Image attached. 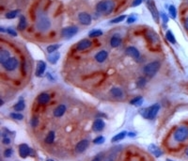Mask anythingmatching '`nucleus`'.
<instances>
[{
  "label": "nucleus",
  "instance_id": "1",
  "mask_svg": "<svg viewBox=\"0 0 188 161\" xmlns=\"http://www.w3.org/2000/svg\"><path fill=\"white\" fill-rule=\"evenodd\" d=\"M114 9H115V3L112 0H102V1H100L96 5L97 12L104 15L110 14L114 11Z\"/></svg>",
  "mask_w": 188,
  "mask_h": 161
},
{
  "label": "nucleus",
  "instance_id": "2",
  "mask_svg": "<svg viewBox=\"0 0 188 161\" xmlns=\"http://www.w3.org/2000/svg\"><path fill=\"white\" fill-rule=\"evenodd\" d=\"M159 110H160V106L158 104H154V105H152V106L149 107L148 108L142 109L140 111V113L144 118L149 119V120H154L156 117Z\"/></svg>",
  "mask_w": 188,
  "mask_h": 161
},
{
  "label": "nucleus",
  "instance_id": "3",
  "mask_svg": "<svg viewBox=\"0 0 188 161\" xmlns=\"http://www.w3.org/2000/svg\"><path fill=\"white\" fill-rule=\"evenodd\" d=\"M36 26L38 30L41 32H45L51 27V21L46 15H40L37 20Z\"/></svg>",
  "mask_w": 188,
  "mask_h": 161
},
{
  "label": "nucleus",
  "instance_id": "4",
  "mask_svg": "<svg viewBox=\"0 0 188 161\" xmlns=\"http://www.w3.org/2000/svg\"><path fill=\"white\" fill-rule=\"evenodd\" d=\"M173 137L175 138V141L179 142H183L188 138V127L185 125H182V126L178 127L175 132H174Z\"/></svg>",
  "mask_w": 188,
  "mask_h": 161
},
{
  "label": "nucleus",
  "instance_id": "5",
  "mask_svg": "<svg viewBox=\"0 0 188 161\" xmlns=\"http://www.w3.org/2000/svg\"><path fill=\"white\" fill-rule=\"evenodd\" d=\"M160 69V62L159 61H152L147 65L144 66L143 72L147 76H154Z\"/></svg>",
  "mask_w": 188,
  "mask_h": 161
},
{
  "label": "nucleus",
  "instance_id": "6",
  "mask_svg": "<svg viewBox=\"0 0 188 161\" xmlns=\"http://www.w3.org/2000/svg\"><path fill=\"white\" fill-rule=\"evenodd\" d=\"M145 3H146V6L148 7L149 11H151V16L154 18V20L155 21L156 23H159V12L157 11V8L155 6V3H154V0H144Z\"/></svg>",
  "mask_w": 188,
  "mask_h": 161
},
{
  "label": "nucleus",
  "instance_id": "7",
  "mask_svg": "<svg viewBox=\"0 0 188 161\" xmlns=\"http://www.w3.org/2000/svg\"><path fill=\"white\" fill-rule=\"evenodd\" d=\"M78 33V27L75 26H66L64 29H61V36L63 38H72L74 35H76Z\"/></svg>",
  "mask_w": 188,
  "mask_h": 161
},
{
  "label": "nucleus",
  "instance_id": "8",
  "mask_svg": "<svg viewBox=\"0 0 188 161\" xmlns=\"http://www.w3.org/2000/svg\"><path fill=\"white\" fill-rule=\"evenodd\" d=\"M18 64H19L18 59L16 58H14V57H10L3 64V67L5 68L6 71L11 72V71H14V70L18 67Z\"/></svg>",
  "mask_w": 188,
  "mask_h": 161
},
{
  "label": "nucleus",
  "instance_id": "9",
  "mask_svg": "<svg viewBox=\"0 0 188 161\" xmlns=\"http://www.w3.org/2000/svg\"><path fill=\"white\" fill-rule=\"evenodd\" d=\"M19 155L22 158H25L27 156H29L30 155H32V150L27 144L22 143L19 145Z\"/></svg>",
  "mask_w": 188,
  "mask_h": 161
},
{
  "label": "nucleus",
  "instance_id": "10",
  "mask_svg": "<svg viewBox=\"0 0 188 161\" xmlns=\"http://www.w3.org/2000/svg\"><path fill=\"white\" fill-rule=\"evenodd\" d=\"M78 20L80 24L83 26H89L92 22L91 16L88 12H80L78 14Z\"/></svg>",
  "mask_w": 188,
  "mask_h": 161
},
{
  "label": "nucleus",
  "instance_id": "11",
  "mask_svg": "<svg viewBox=\"0 0 188 161\" xmlns=\"http://www.w3.org/2000/svg\"><path fill=\"white\" fill-rule=\"evenodd\" d=\"M91 45H92L91 41H89L88 39L81 40L80 41H78V44H76V50L84 51V50H87V49H88Z\"/></svg>",
  "mask_w": 188,
  "mask_h": 161
},
{
  "label": "nucleus",
  "instance_id": "12",
  "mask_svg": "<svg viewBox=\"0 0 188 161\" xmlns=\"http://www.w3.org/2000/svg\"><path fill=\"white\" fill-rule=\"evenodd\" d=\"M125 54L129 56V57H131L132 59H135L136 60L140 58V53H139V51L134 46H128L126 48V50H125Z\"/></svg>",
  "mask_w": 188,
  "mask_h": 161
},
{
  "label": "nucleus",
  "instance_id": "13",
  "mask_svg": "<svg viewBox=\"0 0 188 161\" xmlns=\"http://www.w3.org/2000/svg\"><path fill=\"white\" fill-rule=\"evenodd\" d=\"M106 123L102 120V119H96L92 124V130L94 132H101L104 129Z\"/></svg>",
  "mask_w": 188,
  "mask_h": 161
},
{
  "label": "nucleus",
  "instance_id": "14",
  "mask_svg": "<svg viewBox=\"0 0 188 161\" xmlns=\"http://www.w3.org/2000/svg\"><path fill=\"white\" fill-rule=\"evenodd\" d=\"M89 145V141H88V139H83V141H79L77 144H76L75 146V151L77 153H83L85 152L86 149L88 147Z\"/></svg>",
  "mask_w": 188,
  "mask_h": 161
},
{
  "label": "nucleus",
  "instance_id": "15",
  "mask_svg": "<svg viewBox=\"0 0 188 161\" xmlns=\"http://www.w3.org/2000/svg\"><path fill=\"white\" fill-rule=\"evenodd\" d=\"M45 69H46V63L43 60H39L38 63H37V68H36V76H41L44 72H45Z\"/></svg>",
  "mask_w": 188,
  "mask_h": 161
},
{
  "label": "nucleus",
  "instance_id": "16",
  "mask_svg": "<svg viewBox=\"0 0 188 161\" xmlns=\"http://www.w3.org/2000/svg\"><path fill=\"white\" fill-rule=\"evenodd\" d=\"M107 57H108L107 51H106V50H101V51H99L98 53L95 55V60L97 62H99V63H102V62H104V61L106 60Z\"/></svg>",
  "mask_w": 188,
  "mask_h": 161
},
{
  "label": "nucleus",
  "instance_id": "17",
  "mask_svg": "<svg viewBox=\"0 0 188 161\" xmlns=\"http://www.w3.org/2000/svg\"><path fill=\"white\" fill-rule=\"evenodd\" d=\"M121 41H122V40H121L120 35L115 34L110 39V45L112 46L113 48H117L121 44Z\"/></svg>",
  "mask_w": 188,
  "mask_h": 161
},
{
  "label": "nucleus",
  "instance_id": "18",
  "mask_svg": "<svg viewBox=\"0 0 188 161\" xmlns=\"http://www.w3.org/2000/svg\"><path fill=\"white\" fill-rule=\"evenodd\" d=\"M37 101L40 105H46L48 102L50 101V95L48 93H41L37 97Z\"/></svg>",
  "mask_w": 188,
  "mask_h": 161
},
{
  "label": "nucleus",
  "instance_id": "19",
  "mask_svg": "<svg viewBox=\"0 0 188 161\" xmlns=\"http://www.w3.org/2000/svg\"><path fill=\"white\" fill-rule=\"evenodd\" d=\"M66 111V106L65 105H59L57 108L54 109V116L57 117V118H59L61 116H63L64 113Z\"/></svg>",
  "mask_w": 188,
  "mask_h": 161
},
{
  "label": "nucleus",
  "instance_id": "20",
  "mask_svg": "<svg viewBox=\"0 0 188 161\" xmlns=\"http://www.w3.org/2000/svg\"><path fill=\"white\" fill-rule=\"evenodd\" d=\"M146 36H147V39L151 41V44H155V43H158L159 41V38L157 36V34L152 31V30H149L146 34Z\"/></svg>",
  "mask_w": 188,
  "mask_h": 161
},
{
  "label": "nucleus",
  "instance_id": "21",
  "mask_svg": "<svg viewBox=\"0 0 188 161\" xmlns=\"http://www.w3.org/2000/svg\"><path fill=\"white\" fill-rule=\"evenodd\" d=\"M26 26H27V23H26L25 17L24 15H20V17H19V23H18V26H17L18 30H20V31L25 30Z\"/></svg>",
  "mask_w": 188,
  "mask_h": 161
},
{
  "label": "nucleus",
  "instance_id": "22",
  "mask_svg": "<svg viewBox=\"0 0 188 161\" xmlns=\"http://www.w3.org/2000/svg\"><path fill=\"white\" fill-rule=\"evenodd\" d=\"M110 93L111 95H112L113 97L115 98H121L123 96V92H122V90L120 89V88H118V87H114L110 90Z\"/></svg>",
  "mask_w": 188,
  "mask_h": 161
},
{
  "label": "nucleus",
  "instance_id": "23",
  "mask_svg": "<svg viewBox=\"0 0 188 161\" xmlns=\"http://www.w3.org/2000/svg\"><path fill=\"white\" fill-rule=\"evenodd\" d=\"M59 58H60V54L58 52H55V53H52V54H50L49 56H48L47 59L51 64H55L58 61Z\"/></svg>",
  "mask_w": 188,
  "mask_h": 161
},
{
  "label": "nucleus",
  "instance_id": "24",
  "mask_svg": "<svg viewBox=\"0 0 188 161\" xmlns=\"http://www.w3.org/2000/svg\"><path fill=\"white\" fill-rule=\"evenodd\" d=\"M149 150L152 155H154V156H156V157L161 156V155H162V151L154 144H151L150 147H149Z\"/></svg>",
  "mask_w": 188,
  "mask_h": 161
},
{
  "label": "nucleus",
  "instance_id": "25",
  "mask_svg": "<svg viewBox=\"0 0 188 161\" xmlns=\"http://www.w3.org/2000/svg\"><path fill=\"white\" fill-rule=\"evenodd\" d=\"M10 53L9 51L5 50V49H1V52H0V62L3 65L5 62L10 59Z\"/></svg>",
  "mask_w": 188,
  "mask_h": 161
},
{
  "label": "nucleus",
  "instance_id": "26",
  "mask_svg": "<svg viewBox=\"0 0 188 161\" xmlns=\"http://www.w3.org/2000/svg\"><path fill=\"white\" fill-rule=\"evenodd\" d=\"M127 134H128V133H127L126 131H121V132L119 133V134H117L116 136H114V137L112 138V139H111V141H112V142L120 141H121V139H123L125 137H126Z\"/></svg>",
  "mask_w": 188,
  "mask_h": 161
},
{
  "label": "nucleus",
  "instance_id": "27",
  "mask_svg": "<svg viewBox=\"0 0 188 161\" xmlns=\"http://www.w3.org/2000/svg\"><path fill=\"white\" fill-rule=\"evenodd\" d=\"M55 132H54V131H50V132L47 134V136L45 137L44 141H45L47 144H51V143H53L54 141H55Z\"/></svg>",
  "mask_w": 188,
  "mask_h": 161
},
{
  "label": "nucleus",
  "instance_id": "28",
  "mask_svg": "<svg viewBox=\"0 0 188 161\" xmlns=\"http://www.w3.org/2000/svg\"><path fill=\"white\" fill-rule=\"evenodd\" d=\"M142 103H143V98L141 96H136V97L134 98V99H132L130 101L131 105H134V106H136V107L141 106Z\"/></svg>",
  "mask_w": 188,
  "mask_h": 161
},
{
  "label": "nucleus",
  "instance_id": "29",
  "mask_svg": "<svg viewBox=\"0 0 188 161\" xmlns=\"http://www.w3.org/2000/svg\"><path fill=\"white\" fill-rule=\"evenodd\" d=\"M25 105L24 100H20L18 103H16L14 106H13V109L16 111H22L25 109Z\"/></svg>",
  "mask_w": 188,
  "mask_h": 161
},
{
  "label": "nucleus",
  "instance_id": "30",
  "mask_svg": "<svg viewBox=\"0 0 188 161\" xmlns=\"http://www.w3.org/2000/svg\"><path fill=\"white\" fill-rule=\"evenodd\" d=\"M166 40H168L170 44H176V39H175V36L173 35V33L170 31V30H168L166 33Z\"/></svg>",
  "mask_w": 188,
  "mask_h": 161
},
{
  "label": "nucleus",
  "instance_id": "31",
  "mask_svg": "<svg viewBox=\"0 0 188 161\" xmlns=\"http://www.w3.org/2000/svg\"><path fill=\"white\" fill-rule=\"evenodd\" d=\"M19 12H20L19 10H13V11H9V12H7V13H6L5 17H6L7 19H14V18L18 15V13H19Z\"/></svg>",
  "mask_w": 188,
  "mask_h": 161
},
{
  "label": "nucleus",
  "instance_id": "32",
  "mask_svg": "<svg viewBox=\"0 0 188 161\" xmlns=\"http://www.w3.org/2000/svg\"><path fill=\"white\" fill-rule=\"evenodd\" d=\"M102 35H103V31L101 29H93L88 33V36L90 38H97L102 36Z\"/></svg>",
  "mask_w": 188,
  "mask_h": 161
},
{
  "label": "nucleus",
  "instance_id": "33",
  "mask_svg": "<svg viewBox=\"0 0 188 161\" xmlns=\"http://www.w3.org/2000/svg\"><path fill=\"white\" fill-rule=\"evenodd\" d=\"M116 158H117V151L116 150H113L107 156L104 157L103 161H115Z\"/></svg>",
  "mask_w": 188,
  "mask_h": 161
},
{
  "label": "nucleus",
  "instance_id": "34",
  "mask_svg": "<svg viewBox=\"0 0 188 161\" xmlns=\"http://www.w3.org/2000/svg\"><path fill=\"white\" fill-rule=\"evenodd\" d=\"M169 15L172 19H175L176 16H177V10L175 8V6L174 5H170L169 7Z\"/></svg>",
  "mask_w": 188,
  "mask_h": 161
},
{
  "label": "nucleus",
  "instance_id": "35",
  "mask_svg": "<svg viewBox=\"0 0 188 161\" xmlns=\"http://www.w3.org/2000/svg\"><path fill=\"white\" fill-rule=\"evenodd\" d=\"M60 47L59 44H51L49 46H47L46 50L48 52V54H52V53H55L58 51V49Z\"/></svg>",
  "mask_w": 188,
  "mask_h": 161
},
{
  "label": "nucleus",
  "instance_id": "36",
  "mask_svg": "<svg viewBox=\"0 0 188 161\" xmlns=\"http://www.w3.org/2000/svg\"><path fill=\"white\" fill-rule=\"evenodd\" d=\"M125 18H126V15H120V16H118V17L111 20L110 24H119V23L122 22V21H124Z\"/></svg>",
  "mask_w": 188,
  "mask_h": 161
},
{
  "label": "nucleus",
  "instance_id": "37",
  "mask_svg": "<svg viewBox=\"0 0 188 161\" xmlns=\"http://www.w3.org/2000/svg\"><path fill=\"white\" fill-rule=\"evenodd\" d=\"M10 117L12 119H14V120H19V121L23 120V119H24V115L19 113V112H12V113H10Z\"/></svg>",
  "mask_w": 188,
  "mask_h": 161
},
{
  "label": "nucleus",
  "instance_id": "38",
  "mask_svg": "<svg viewBox=\"0 0 188 161\" xmlns=\"http://www.w3.org/2000/svg\"><path fill=\"white\" fill-rule=\"evenodd\" d=\"M146 83H147V80H146L145 77H139L136 82V86L138 88H143L146 85Z\"/></svg>",
  "mask_w": 188,
  "mask_h": 161
},
{
  "label": "nucleus",
  "instance_id": "39",
  "mask_svg": "<svg viewBox=\"0 0 188 161\" xmlns=\"http://www.w3.org/2000/svg\"><path fill=\"white\" fill-rule=\"evenodd\" d=\"M104 142V138L102 137V136H99V137H97L93 139V143L94 144H97V145H99V144H103Z\"/></svg>",
  "mask_w": 188,
  "mask_h": 161
},
{
  "label": "nucleus",
  "instance_id": "40",
  "mask_svg": "<svg viewBox=\"0 0 188 161\" xmlns=\"http://www.w3.org/2000/svg\"><path fill=\"white\" fill-rule=\"evenodd\" d=\"M4 156L5 157H10L13 155V149L12 148H8L4 151Z\"/></svg>",
  "mask_w": 188,
  "mask_h": 161
},
{
  "label": "nucleus",
  "instance_id": "41",
  "mask_svg": "<svg viewBox=\"0 0 188 161\" xmlns=\"http://www.w3.org/2000/svg\"><path fill=\"white\" fill-rule=\"evenodd\" d=\"M38 123H39V120H38V118H36V117H33V118L31 119V121H30V124H31V126H32V127H36L37 125H38Z\"/></svg>",
  "mask_w": 188,
  "mask_h": 161
},
{
  "label": "nucleus",
  "instance_id": "42",
  "mask_svg": "<svg viewBox=\"0 0 188 161\" xmlns=\"http://www.w3.org/2000/svg\"><path fill=\"white\" fill-rule=\"evenodd\" d=\"M103 159V153H100L91 161H102Z\"/></svg>",
  "mask_w": 188,
  "mask_h": 161
},
{
  "label": "nucleus",
  "instance_id": "43",
  "mask_svg": "<svg viewBox=\"0 0 188 161\" xmlns=\"http://www.w3.org/2000/svg\"><path fill=\"white\" fill-rule=\"evenodd\" d=\"M7 32H8V34L11 35V36H13V37H16L17 36V32L14 29H11V27H9V29H7Z\"/></svg>",
  "mask_w": 188,
  "mask_h": 161
},
{
  "label": "nucleus",
  "instance_id": "44",
  "mask_svg": "<svg viewBox=\"0 0 188 161\" xmlns=\"http://www.w3.org/2000/svg\"><path fill=\"white\" fill-rule=\"evenodd\" d=\"M161 17H162V21L165 24H166L169 22V16L166 15L165 12H161Z\"/></svg>",
  "mask_w": 188,
  "mask_h": 161
},
{
  "label": "nucleus",
  "instance_id": "45",
  "mask_svg": "<svg viewBox=\"0 0 188 161\" xmlns=\"http://www.w3.org/2000/svg\"><path fill=\"white\" fill-rule=\"evenodd\" d=\"M3 143L6 144V145H8V144L10 143V138L7 135H3Z\"/></svg>",
  "mask_w": 188,
  "mask_h": 161
},
{
  "label": "nucleus",
  "instance_id": "46",
  "mask_svg": "<svg viewBox=\"0 0 188 161\" xmlns=\"http://www.w3.org/2000/svg\"><path fill=\"white\" fill-rule=\"evenodd\" d=\"M136 21V16H130L127 19V24H133Z\"/></svg>",
  "mask_w": 188,
  "mask_h": 161
},
{
  "label": "nucleus",
  "instance_id": "47",
  "mask_svg": "<svg viewBox=\"0 0 188 161\" xmlns=\"http://www.w3.org/2000/svg\"><path fill=\"white\" fill-rule=\"evenodd\" d=\"M142 1H143V0H134L133 3H132V6H133V7H137V6H139L142 3Z\"/></svg>",
  "mask_w": 188,
  "mask_h": 161
},
{
  "label": "nucleus",
  "instance_id": "48",
  "mask_svg": "<svg viewBox=\"0 0 188 161\" xmlns=\"http://www.w3.org/2000/svg\"><path fill=\"white\" fill-rule=\"evenodd\" d=\"M184 29L188 31V17L185 18L184 22Z\"/></svg>",
  "mask_w": 188,
  "mask_h": 161
},
{
  "label": "nucleus",
  "instance_id": "49",
  "mask_svg": "<svg viewBox=\"0 0 188 161\" xmlns=\"http://www.w3.org/2000/svg\"><path fill=\"white\" fill-rule=\"evenodd\" d=\"M128 136L131 137V138H132V137H135V136H136V133H132V132H130V133H128Z\"/></svg>",
  "mask_w": 188,
  "mask_h": 161
},
{
  "label": "nucleus",
  "instance_id": "50",
  "mask_svg": "<svg viewBox=\"0 0 188 161\" xmlns=\"http://www.w3.org/2000/svg\"><path fill=\"white\" fill-rule=\"evenodd\" d=\"M1 32H7V29H5V27L1 26Z\"/></svg>",
  "mask_w": 188,
  "mask_h": 161
},
{
  "label": "nucleus",
  "instance_id": "51",
  "mask_svg": "<svg viewBox=\"0 0 188 161\" xmlns=\"http://www.w3.org/2000/svg\"><path fill=\"white\" fill-rule=\"evenodd\" d=\"M185 153H186V156H188V148L185 150Z\"/></svg>",
  "mask_w": 188,
  "mask_h": 161
},
{
  "label": "nucleus",
  "instance_id": "52",
  "mask_svg": "<svg viewBox=\"0 0 188 161\" xmlns=\"http://www.w3.org/2000/svg\"><path fill=\"white\" fill-rule=\"evenodd\" d=\"M46 161H55V160H53V159H47Z\"/></svg>",
  "mask_w": 188,
  "mask_h": 161
},
{
  "label": "nucleus",
  "instance_id": "53",
  "mask_svg": "<svg viewBox=\"0 0 188 161\" xmlns=\"http://www.w3.org/2000/svg\"><path fill=\"white\" fill-rule=\"evenodd\" d=\"M166 161H173V160H171V159H166Z\"/></svg>",
  "mask_w": 188,
  "mask_h": 161
}]
</instances>
